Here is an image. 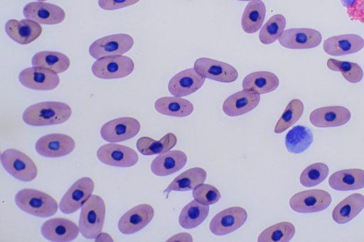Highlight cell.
I'll list each match as a JSON object with an SVG mask.
<instances>
[{"label":"cell","mask_w":364,"mask_h":242,"mask_svg":"<svg viewBox=\"0 0 364 242\" xmlns=\"http://www.w3.org/2000/svg\"><path fill=\"white\" fill-rule=\"evenodd\" d=\"M167 241H193V237L188 233H180L171 236Z\"/></svg>","instance_id":"7bdbcfd3"},{"label":"cell","mask_w":364,"mask_h":242,"mask_svg":"<svg viewBox=\"0 0 364 242\" xmlns=\"http://www.w3.org/2000/svg\"><path fill=\"white\" fill-rule=\"evenodd\" d=\"M95 184L88 177H83L75 182L62 197L59 208L63 214H72L82 207L92 195Z\"/></svg>","instance_id":"ba28073f"},{"label":"cell","mask_w":364,"mask_h":242,"mask_svg":"<svg viewBox=\"0 0 364 242\" xmlns=\"http://www.w3.org/2000/svg\"><path fill=\"white\" fill-rule=\"evenodd\" d=\"M18 80L26 88L41 91L54 89L60 83L58 73L48 68L33 66L21 71Z\"/></svg>","instance_id":"7c38bea8"},{"label":"cell","mask_w":364,"mask_h":242,"mask_svg":"<svg viewBox=\"0 0 364 242\" xmlns=\"http://www.w3.org/2000/svg\"><path fill=\"white\" fill-rule=\"evenodd\" d=\"M72 114L70 106L61 101H42L28 106L23 121L33 126L57 125L67 121Z\"/></svg>","instance_id":"6da1fadb"},{"label":"cell","mask_w":364,"mask_h":242,"mask_svg":"<svg viewBox=\"0 0 364 242\" xmlns=\"http://www.w3.org/2000/svg\"><path fill=\"white\" fill-rule=\"evenodd\" d=\"M75 143L68 135L50 133L38 138L35 144L36 152L46 158H58L67 155L75 149Z\"/></svg>","instance_id":"5bb4252c"},{"label":"cell","mask_w":364,"mask_h":242,"mask_svg":"<svg viewBox=\"0 0 364 242\" xmlns=\"http://www.w3.org/2000/svg\"><path fill=\"white\" fill-rule=\"evenodd\" d=\"M247 213L241 207H232L225 209L211 219L210 231L216 236H224L240 229L246 221Z\"/></svg>","instance_id":"8fae6325"},{"label":"cell","mask_w":364,"mask_h":242,"mask_svg":"<svg viewBox=\"0 0 364 242\" xmlns=\"http://www.w3.org/2000/svg\"><path fill=\"white\" fill-rule=\"evenodd\" d=\"M154 108L161 114L174 117H186L193 111V105L190 101L178 97L159 98L154 103Z\"/></svg>","instance_id":"4316f807"},{"label":"cell","mask_w":364,"mask_h":242,"mask_svg":"<svg viewBox=\"0 0 364 242\" xmlns=\"http://www.w3.org/2000/svg\"><path fill=\"white\" fill-rule=\"evenodd\" d=\"M205 78L198 74L194 67L183 70L176 74L168 82V89L173 96L182 97L198 90Z\"/></svg>","instance_id":"d6986e66"},{"label":"cell","mask_w":364,"mask_h":242,"mask_svg":"<svg viewBox=\"0 0 364 242\" xmlns=\"http://www.w3.org/2000/svg\"><path fill=\"white\" fill-rule=\"evenodd\" d=\"M105 213L103 199L98 195L92 194L81 207L78 227L83 237L94 239L101 233Z\"/></svg>","instance_id":"3957f363"},{"label":"cell","mask_w":364,"mask_h":242,"mask_svg":"<svg viewBox=\"0 0 364 242\" xmlns=\"http://www.w3.org/2000/svg\"><path fill=\"white\" fill-rule=\"evenodd\" d=\"M278 40L281 45L288 49H310L321 43L322 35L312 28H290L284 31Z\"/></svg>","instance_id":"9a60e30c"},{"label":"cell","mask_w":364,"mask_h":242,"mask_svg":"<svg viewBox=\"0 0 364 242\" xmlns=\"http://www.w3.org/2000/svg\"><path fill=\"white\" fill-rule=\"evenodd\" d=\"M0 159L4 170L20 181L31 182L38 175V169L33 160L18 150L6 149L1 154Z\"/></svg>","instance_id":"277c9868"},{"label":"cell","mask_w":364,"mask_h":242,"mask_svg":"<svg viewBox=\"0 0 364 242\" xmlns=\"http://www.w3.org/2000/svg\"><path fill=\"white\" fill-rule=\"evenodd\" d=\"M350 118V111L341 106L320 107L309 115L310 123L318 128L341 126L347 123Z\"/></svg>","instance_id":"ffe728a7"},{"label":"cell","mask_w":364,"mask_h":242,"mask_svg":"<svg viewBox=\"0 0 364 242\" xmlns=\"http://www.w3.org/2000/svg\"><path fill=\"white\" fill-rule=\"evenodd\" d=\"M140 0H98L99 6L104 10H117L136 4Z\"/></svg>","instance_id":"b9f144b4"},{"label":"cell","mask_w":364,"mask_h":242,"mask_svg":"<svg viewBox=\"0 0 364 242\" xmlns=\"http://www.w3.org/2000/svg\"><path fill=\"white\" fill-rule=\"evenodd\" d=\"M259 101V94L252 89H243L224 101L223 111L229 116H238L253 110Z\"/></svg>","instance_id":"44dd1931"},{"label":"cell","mask_w":364,"mask_h":242,"mask_svg":"<svg viewBox=\"0 0 364 242\" xmlns=\"http://www.w3.org/2000/svg\"><path fill=\"white\" fill-rule=\"evenodd\" d=\"M331 194L323 189H309L294 194L289 206L298 213H313L323 211L331 203Z\"/></svg>","instance_id":"52a82bcc"},{"label":"cell","mask_w":364,"mask_h":242,"mask_svg":"<svg viewBox=\"0 0 364 242\" xmlns=\"http://www.w3.org/2000/svg\"><path fill=\"white\" fill-rule=\"evenodd\" d=\"M364 47V40L357 34H343L330 37L323 42L325 53L332 56L355 53Z\"/></svg>","instance_id":"603a6c76"},{"label":"cell","mask_w":364,"mask_h":242,"mask_svg":"<svg viewBox=\"0 0 364 242\" xmlns=\"http://www.w3.org/2000/svg\"><path fill=\"white\" fill-rule=\"evenodd\" d=\"M5 31L14 41L27 45L41 35L42 28L38 22L31 19H10L5 24Z\"/></svg>","instance_id":"7402d4cb"},{"label":"cell","mask_w":364,"mask_h":242,"mask_svg":"<svg viewBox=\"0 0 364 242\" xmlns=\"http://www.w3.org/2000/svg\"><path fill=\"white\" fill-rule=\"evenodd\" d=\"M196 71L204 77L214 81L230 83L238 78L237 70L224 62L209 57H200L194 62Z\"/></svg>","instance_id":"4fadbf2b"},{"label":"cell","mask_w":364,"mask_h":242,"mask_svg":"<svg viewBox=\"0 0 364 242\" xmlns=\"http://www.w3.org/2000/svg\"><path fill=\"white\" fill-rule=\"evenodd\" d=\"M327 67L332 71L341 72L343 77L350 83H358L363 77L362 68L355 62L331 58L327 60Z\"/></svg>","instance_id":"74e56055"},{"label":"cell","mask_w":364,"mask_h":242,"mask_svg":"<svg viewBox=\"0 0 364 242\" xmlns=\"http://www.w3.org/2000/svg\"><path fill=\"white\" fill-rule=\"evenodd\" d=\"M176 143V136L172 133H168L159 141L146 136L141 137L138 139L136 145L142 155H153L170 150Z\"/></svg>","instance_id":"836d02e7"},{"label":"cell","mask_w":364,"mask_h":242,"mask_svg":"<svg viewBox=\"0 0 364 242\" xmlns=\"http://www.w3.org/2000/svg\"><path fill=\"white\" fill-rule=\"evenodd\" d=\"M23 13L27 19L44 25H56L63 22L65 18V11L61 7L43 1L27 4L23 7Z\"/></svg>","instance_id":"2e32d148"},{"label":"cell","mask_w":364,"mask_h":242,"mask_svg":"<svg viewBox=\"0 0 364 242\" xmlns=\"http://www.w3.org/2000/svg\"><path fill=\"white\" fill-rule=\"evenodd\" d=\"M42 236L53 242H68L75 240L79 234V227L65 218H53L45 221L41 228Z\"/></svg>","instance_id":"ac0fdd59"},{"label":"cell","mask_w":364,"mask_h":242,"mask_svg":"<svg viewBox=\"0 0 364 242\" xmlns=\"http://www.w3.org/2000/svg\"><path fill=\"white\" fill-rule=\"evenodd\" d=\"M207 177V172L202 167H192L178 175L164 191L168 194L172 191L184 192L194 189L203 184Z\"/></svg>","instance_id":"f1b7e54d"},{"label":"cell","mask_w":364,"mask_h":242,"mask_svg":"<svg viewBox=\"0 0 364 242\" xmlns=\"http://www.w3.org/2000/svg\"><path fill=\"white\" fill-rule=\"evenodd\" d=\"M134 45L133 38L126 33L113 34L95 40L89 48L90 55L95 59L112 55H122Z\"/></svg>","instance_id":"8992f818"},{"label":"cell","mask_w":364,"mask_h":242,"mask_svg":"<svg viewBox=\"0 0 364 242\" xmlns=\"http://www.w3.org/2000/svg\"><path fill=\"white\" fill-rule=\"evenodd\" d=\"M286 18L282 14L272 16L262 26L259 33V41L264 45L275 42L284 32Z\"/></svg>","instance_id":"d590c367"},{"label":"cell","mask_w":364,"mask_h":242,"mask_svg":"<svg viewBox=\"0 0 364 242\" xmlns=\"http://www.w3.org/2000/svg\"><path fill=\"white\" fill-rule=\"evenodd\" d=\"M134 69L133 60L123 55L103 57L92 65V74L100 79H119L129 75Z\"/></svg>","instance_id":"5b68a950"},{"label":"cell","mask_w":364,"mask_h":242,"mask_svg":"<svg viewBox=\"0 0 364 242\" xmlns=\"http://www.w3.org/2000/svg\"><path fill=\"white\" fill-rule=\"evenodd\" d=\"M329 172L328 167L323 163H316L306 167L301 173L299 181L301 185L311 187L323 182Z\"/></svg>","instance_id":"f35d334b"},{"label":"cell","mask_w":364,"mask_h":242,"mask_svg":"<svg viewBox=\"0 0 364 242\" xmlns=\"http://www.w3.org/2000/svg\"><path fill=\"white\" fill-rule=\"evenodd\" d=\"M187 163L186 154L179 150H168L151 162V170L156 176H167L182 169Z\"/></svg>","instance_id":"cb8c5ba5"},{"label":"cell","mask_w":364,"mask_h":242,"mask_svg":"<svg viewBox=\"0 0 364 242\" xmlns=\"http://www.w3.org/2000/svg\"><path fill=\"white\" fill-rule=\"evenodd\" d=\"M17 207L31 215L46 218L55 214L58 205L51 196L38 189L25 188L15 195Z\"/></svg>","instance_id":"7a4b0ae2"},{"label":"cell","mask_w":364,"mask_h":242,"mask_svg":"<svg viewBox=\"0 0 364 242\" xmlns=\"http://www.w3.org/2000/svg\"><path fill=\"white\" fill-rule=\"evenodd\" d=\"M363 209L364 196L358 193L352 194L334 207L332 218L337 224H346L358 216Z\"/></svg>","instance_id":"484cf974"},{"label":"cell","mask_w":364,"mask_h":242,"mask_svg":"<svg viewBox=\"0 0 364 242\" xmlns=\"http://www.w3.org/2000/svg\"><path fill=\"white\" fill-rule=\"evenodd\" d=\"M98 160L107 165L129 167L139 160L136 152L129 146L114 143L101 145L97 150Z\"/></svg>","instance_id":"30bf717a"},{"label":"cell","mask_w":364,"mask_h":242,"mask_svg":"<svg viewBox=\"0 0 364 242\" xmlns=\"http://www.w3.org/2000/svg\"><path fill=\"white\" fill-rule=\"evenodd\" d=\"M304 104L294 99L289 101L274 127V133H281L294 125L302 116Z\"/></svg>","instance_id":"8d00e7d4"},{"label":"cell","mask_w":364,"mask_h":242,"mask_svg":"<svg viewBox=\"0 0 364 242\" xmlns=\"http://www.w3.org/2000/svg\"><path fill=\"white\" fill-rule=\"evenodd\" d=\"M350 18L364 23V0H341Z\"/></svg>","instance_id":"60d3db41"},{"label":"cell","mask_w":364,"mask_h":242,"mask_svg":"<svg viewBox=\"0 0 364 242\" xmlns=\"http://www.w3.org/2000/svg\"><path fill=\"white\" fill-rule=\"evenodd\" d=\"M237 1H253V0H237Z\"/></svg>","instance_id":"ee69618b"},{"label":"cell","mask_w":364,"mask_h":242,"mask_svg":"<svg viewBox=\"0 0 364 242\" xmlns=\"http://www.w3.org/2000/svg\"><path fill=\"white\" fill-rule=\"evenodd\" d=\"M141 128L139 121L132 117H120L106 122L100 128V136L110 143L121 142L136 136Z\"/></svg>","instance_id":"9c48e42d"},{"label":"cell","mask_w":364,"mask_h":242,"mask_svg":"<svg viewBox=\"0 0 364 242\" xmlns=\"http://www.w3.org/2000/svg\"><path fill=\"white\" fill-rule=\"evenodd\" d=\"M314 135L306 126L298 125L294 126L286 135L285 146L288 152L299 154L307 150L312 144Z\"/></svg>","instance_id":"4dcf8cb0"},{"label":"cell","mask_w":364,"mask_h":242,"mask_svg":"<svg viewBox=\"0 0 364 242\" xmlns=\"http://www.w3.org/2000/svg\"><path fill=\"white\" fill-rule=\"evenodd\" d=\"M266 6L262 0H253L246 6L241 18L242 30L249 34L257 32L264 22Z\"/></svg>","instance_id":"f546056e"},{"label":"cell","mask_w":364,"mask_h":242,"mask_svg":"<svg viewBox=\"0 0 364 242\" xmlns=\"http://www.w3.org/2000/svg\"><path fill=\"white\" fill-rule=\"evenodd\" d=\"M208 214L209 205L201 204L194 199L188 203L181 210L178 224L183 229H194L205 221Z\"/></svg>","instance_id":"1f68e13d"},{"label":"cell","mask_w":364,"mask_h":242,"mask_svg":"<svg viewBox=\"0 0 364 242\" xmlns=\"http://www.w3.org/2000/svg\"><path fill=\"white\" fill-rule=\"evenodd\" d=\"M33 67L48 68L56 73L66 71L70 65L69 57L60 52L41 51L36 53L31 60Z\"/></svg>","instance_id":"d6a6232c"},{"label":"cell","mask_w":364,"mask_h":242,"mask_svg":"<svg viewBox=\"0 0 364 242\" xmlns=\"http://www.w3.org/2000/svg\"><path fill=\"white\" fill-rule=\"evenodd\" d=\"M279 84L277 76L268 71H258L247 75L242 80V88L252 89L259 94L274 91Z\"/></svg>","instance_id":"83f0119b"},{"label":"cell","mask_w":364,"mask_h":242,"mask_svg":"<svg viewBox=\"0 0 364 242\" xmlns=\"http://www.w3.org/2000/svg\"><path fill=\"white\" fill-rule=\"evenodd\" d=\"M154 216V210L151 205L138 204L122 216L118 222V229L124 234L136 233L146 226Z\"/></svg>","instance_id":"e0dca14e"},{"label":"cell","mask_w":364,"mask_h":242,"mask_svg":"<svg viewBox=\"0 0 364 242\" xmlns=\"http://www.w3.org/2000/svg\"><path fill=\"white\" fill-rule=\"evenodd\" d=\"M333 189L350 191L364 187V170L345 169L333 172L328 179Z\"/></svg>","instance_id":"d4e9b609"},{"label":"cell","mask_w":364,"mask_h":242,"mask_svg":"<svg viewBox=\"0 0 364 242\" xmlns=\"http://www.w3.org/2000/svg\"><path fill=\"white\" fill-rule=\"evenodd\" d=\"M294 226L288 221L279 222L264 229L258 236L259 242H288L295 234Z\"/></svg>","instance_id":"e575fe53"},{"label":"cell","mask_w":364,"mask_h":242,"mask_svg":"<svg viewBox=\"0 0 364 242\" xmlns=\"http://www.w3.org/2000/svg\"><path fill=\"white\" fill-rule=\"evenodd\" d=\"M37 1H44L46 0H37Z\"/></svg>","instance_id":"f6af8a7d"},{"label":"cell","mask_w":364,"mask_h":242,"mask_svg":"<svg viewBox=\"0 0 364 242\" xmlns=\"http://www.w3.org/2000/svg\"><path fill=\"white\" fill-rule=\"evenodd\" d=\"M192 195L195 200L205 205L215 204L221 197L219 190L215 187L203 183L193 189Z\"/></svg>","instance_id":"ab89813d"}]
</instances>
